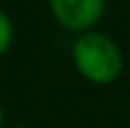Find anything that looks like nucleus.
Here are the masks:
<instances>
[{
    "label": "nucleus",
    "instance_id": "nucleus-3",
    "mask_svg": "<svg viewBox=\"0 0 130 128\" xmlns=\"http://www.w3.org/2000/svg\"><path fill=\"white\" fill-rule=\"evenodd\" d=\"M12 36H14V29H12V19H10L7 12L0 15V53H7L10 46H12Z\"/></svg>",
    "mask_w": 130,
    "mask_h": 128
},
{
    "label": "nucleus",
    "instance_id": "nucleus-2",
    "mask_svg": "<svg viewBox=\"0 0 130 128\" xmlns=\"http://www.w3.org/2000/svg\"><path fill=\"white\" fill-rule=\"evenodd\" d=\"M53 19L72 34L92 32L104 17L106 0H48Z\"/></svg>",
    "mask_w": 130,
    "mask_h": 128
},
{
    "label": "nucleus",
    "instance_id": "nucleus-1",
    "mask_svg": "<svg viewBox=\"0 0 130 128\" xmlns=\"http://www.w3.org/2000/svg\"><path fill=\"white\" fill-rule=\"evenodd\" d=\"M70 56L75 70L92 85H111L123 73V53L118 44L108 34L96 29L77 34Z\"/></svg>",
    "mask_w": 130,
    "mask_h": 128
},
{
    "label": "nucleus",
    "instance_id": "nucleus-4",
    "mask_svg": "<svg viewBox=\"0 0 130 128\" xmlns=\"http://www.w3.org/2000/svg\"><path fill=\"white\" fill-rule=\"evenodd\" d=\"M10 128H29V126H10Z\"/></svg>",
    "mask_w": 130,
    "mask_h": 128
}]
</instances>
